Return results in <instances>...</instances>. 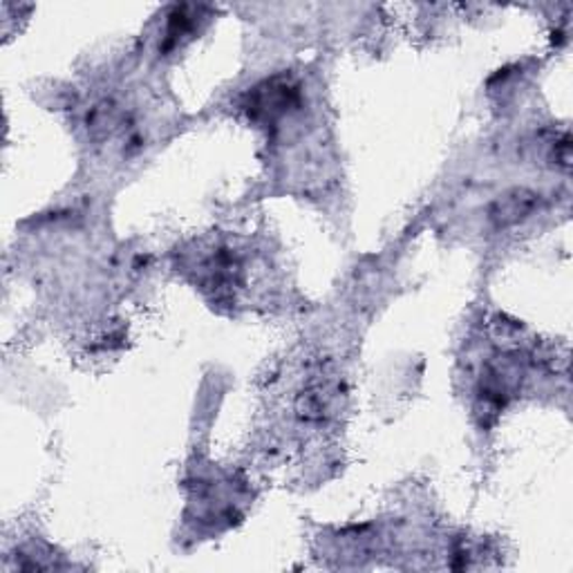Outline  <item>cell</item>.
I'll return each instance as SVG.
<instances>
[{
  "label": "cell",
  "mask_w": 573,
  "mask_h": 573,
  "mask_svg": "<svg viewBox=\"0 0 573 573\" xmlns=\"http://www.w3.org/2000/svg\"><path fill=\"white\" fill-rule=\"evenodd\" d=\"M538 206V195L525 189H515L506 195H502L493 206H491V222L497 228H506L527 220Z\"/></svg>",
  "instance_id": "cell-2"
},
{
  "label": "cell",
  "mask_w": 573,
  "mask_h": 573,
  "mask_svg": "<svg viewBox=\"0 0 573 573\" xmlns=\"http://www.w3.org/2000/svg\"><path fill=\"white\" fill-rule=\"evenodd\" d=\"M342 394H346V390H342V383L336 379V374H316L299 396V415L305 422L323 424L336 415Z\"/></svg>",
  "instance_id": "cell-1"
}]
</instances>
